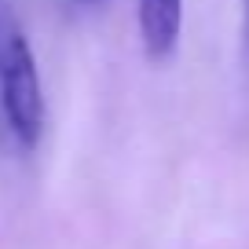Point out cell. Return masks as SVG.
<instances>
[{
	"label": "cell",
	"instance_id": "1",
	"mask_svg": "<svg viewBox=\"0 0 249 249\" xmlns=\"http://www.w3.org/2000/svg\"><path fill=\"white\" fill-rule=\"evenodd\" d=\"M0 114L26 150L37 147L44 132V95H40L37 59L18 30H4L0 37Z\"/></svg>",
	"mask_w": 249,
	"mask_h": 249
},
{
	"label": "cell",
	"instance_id": "3",
	"mask_svg": "<svg viewBox=\"0 0 249 249\" xmlns=\"http://www.w3.org/2000/svg\"><path fill=\"white\" fill-rule=\"evenodd\" d=\"M242 15H246V37H249V0H242Z\"/></svg>",
	"mask_w": 249,
	"mask_h": 249
},
{
	"label": "cell",
	"instance_id": "2",
	"mask_svg": "<svg viewBox=\"0 0 249 249\" xmlns=\"http://www.w3.org/2000/svg\"><path fill=\"white\" fill-rule=\"evenodd\" d=\"M183 26V0H140V37L154 62L169 59Z\"/></svg>",
	"mask_w": 249,
	"mask_h": 249
}]
</instances>
